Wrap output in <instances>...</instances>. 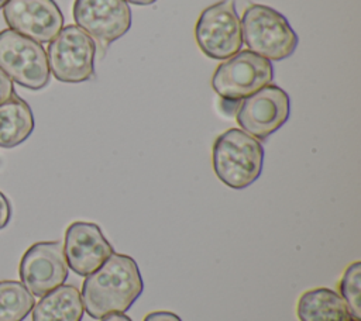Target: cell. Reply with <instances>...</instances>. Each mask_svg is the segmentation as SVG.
Masks as SVG:
<instances>
[{
    "label": "cell",
    "mask_w": 361,
    "mask_h": 321,
    "mask_svg": "<svg viewBox=\"0 0 361 321\" xmlns=\"http://www.w3.org/2000/svg\"><path fill=\"white\" fill-rule=\"evenodd\" d=\"M18 273L21 283L37 297L63 284L68 277V263L62 242L41 241L31 245L20 260Z\"/></svg>",
    "instance_id": "9c48e42d"
},
{
    "label": "cell",
    "mask_w": 361,
    "mask_h": 321,
    "mask_svg": "<svg viewBox=\"0 0 361 321\" xmlns=\"http://www.w3.org/2000/svg\"><path fill=\"white\" fill-rule=\"evenodd\" d=\"M114 253L99 225L75 221L65 232L63 255L68 266L79 276H87L99 269Z\"/></svg>",
    "instance_id": "7c38bea8"
},
{
    "label": "cell",
    "mask_w": 361,
    "mask_h": 321,
    "mask_svg": "<svg viewBox=\"0 0 361 321\" xmlns=\"http://www.w3.org/2000/svg\"><path fill=\"white\" fill-rule=\"evenodd\" d=\"M11 217V206L8 199L6 197V194H3L0 191V229L4 228Z\"/></svg>",
    "instance_id": "d6986e66"
},
{
    "label": "cell",
    "mask_w": 361,
    "mask_h": 321,
    "mask_svg": "<svg viewBox=\"0 0 361 321\" xmlns=\"http://www.w3.org/2000/svg\"><path fill=\"white\" fill-rule=\"evenodd\" d=\"M200 51L212 59H227L243 46L241 20L234 0H221L206 7L195 25Z\"/></svg>",
    "instance_id": "8992f818"
},
{
    "label": "cell",
    "mask_w": 361,
    "mask_h": 321,
    "mask_svg": "<svg viewBox=\"0 0 361 321\" xmlns=\"http://www.w3.org/2000/svg\"><path fill=\"white\" fill-rule=\"evenodd\" d=\"M3 17L10 30L39 44L51 42L63 28V15L54 0H8Z\"/></svg>",
    "instance_id": "8fae6325"
},
{
    "label": "cell",
    "mask_w": 361,
    "mask_h": 321,
    "mask_svg": "<svg viewBox=\"0 0 361 321\" xmlns=\"http://www.w3.org/2000/svg\"><path fill=\"white\" fill-rule=\"evenodd\" d=\"M96 42L78 25L63 27L48 44L49 72L59 82L79 83L94 75Z\"/></svg>",
    "instance_id": "5b68a950"
},
{
    "label": "cell",
    "mask_w": 361,
    "mask_h": 321,
    "mask_svg": "<svg viewBox=\"0 0 361 321\" xmlns=\"http://www.w3.org/2000/svg\"><path fill=\"white\" fill-rule=\"evenodd\" d=\"M8 0H0V8H3L4 6H6V3H7Z\"/></svg>",
    "instance_id": "603a6c76"
},
{
    "label": "cell",
    "mask_w": 361,
    "mask_h": 321,
    "mask_svg": "<svg viewBox=\"0 0 361 321\" xmlns=\"http://www.w3.org/2000/svg\"><path fill=\"white\" fill-rule=\"evenodd\" d=\"M340 296L344 300L354 321H361V262L350 263L338 283Z\"/></svg>",
    "instance_id": "e0dca14e"
},
{
    "label": "cell",
    "mask_w": 361,
    "mask_h": 321,
    "mask_svg": "<svg viewBox=\"0 0 361 321\" xmlns=\"http://www.w3.org/2000/svg\"><path fill=\"white\" fill-rule=\"evenodd\" d=\"M32 321H82L85 307L78 287L61 284L32 307Z\"/></svg>",
    "instance_id": "4fadbf2b"
},
{
    "label": "cell",
    "mask_w": 361,
    "mask_h": 321,
    "mask_svg": "<svg viewBox=\"0 0 361 321\" xmlns=\"http://www.w3.org/2000/svg\"><path fill=\"white\" fill-rule=\"evenodd\" d=\"M34 131V114L25 100L16 93L0 104V148L23 144Z\"/></svg>",
    "instance_id": "9a60e30c"
},
{
    "label": "cell",
    "mask_w": 361,
    "mask_h": 321,
    "mask_svg": "<svg viewBox=\"0 0 361 321\" xmlns=\"http://www.w3.org/2000/svg\"><path fill=\"white\" fill-rule=\"evenodd\" d=\"M299 321H353L341 296L327 287L305 291L296 306Z\"/></svg>",
    "instance_id": "5bb4252c"
},
{
    "label": "cell",
    "mask_w": 361,
    "mask_h": 321,
    "mask_svg": "<svg viewBox=\"0 0 361 321\" xmlns=\"http://www.w3.org/2000/svg\"><path fill=\"white\" fill-rule=\"evenodd\" d=\"M127 3H133V4H137V6H148V4H152L155 3L157 0H126Z\"/></svg>",
    "instance_id": "7402d4cb"
},
{
    "label": "cell",
    "mask_w": 361,
    "mask_h": 321,
    "mask_svg": "<svg viewBox=\"0 0 361 321\" xmlns=\"http://www.w3.org/2000/svg\"><path fill=\"white\" fill-rule=\"evenodd\" d=\"M212 165L221 183L241 190L259 177L264 165V148L257 138L245 131L228 128L213 144Z\"/></svg>",
    "instance_id": "7a4b0ae2"
},
{
    "label": "cell",
    "mask_w": 361,
    "mask_h": 321,
    "mask_svg": "<svg viewBox=\"0 0 361 321\" xmlns=\"http://www.w3.org/2000/svg\"><path fill=\"white\" fill-rule=\"evenodd\" d=\"M241 31L248 51L268 61L290 56L299 42L286 17L264 4H251L244 10Z\"/></svg>",
    "instance_id": "3957f363"
},
{
    "label": "cell",
    "mask_w": 361,
    "mask_h": 321,
    "mask_svg": "<svg viewBox=\"0 0 361 321\" xmlns=\"http://www.w3.org/2000/svg\"><path fill=\"white\" fill-rule=\"evenodd\" d=\"M290 100L285 90L267 84L254 94L243 99L235 120L243 131L258 141L267 139L289 118Z\"/></svg>",
    "instance_id": "ba28073f"
},
{
    "label": "cell",
    "mask_w": 361,
    "mask_h": 321,
    "mask_svg": "<svg viewBox=\"0 0 361 321\" xmlns=\"http://www.w3.org/2000/svg\"><path fill=\"white\" fill-rule=\"evenodd\" d=\"M14 94V84L11 79L0 70V104L7 101Z\"/></svg>",
    "instance_id": "ac0fdd59"
},
{
    "label": "cell",
    "mask_w": 361,
    "mask_h": 321,
    "mask_svg": "<svg viewBox=\"0 0 361 321\" xmlns=\"http://www.w3.org/2000/svg\"><path fill=\"white\" fill-rule=\"evenodd\" d=\"M73 20L99 44L109 45L131 27V10L126 0H75Z\"/></svg>",
    "instance_id": "30bf717a"
},
{
    "label": "cell",
    "mask_w": 361,
    "mask_h": 321,
    "mask_svg": "<svg viewBox=\"0 0 361 321\" xmlns=\"http://www.w3.org/2000/svg\"><path fill=\"white\" fill-rule=\"evenodd\" d=\"M34 304V296L21 282L0 280V321H23Z\"/></svg>",
    "instance_id": "2e32d148"
},
{
    "label": "cell",
    "mask_w": 361,
    "mask_h": 321,
    "mask_svg": "<svg viewBox=\"0 0 361 321\" xmlns=\"http://www.w3.org/2000/svg\"><path fill=\"white\" fill-rule=\"evenodd\" d=\"M0 70L30 90L44 89L51 76L44 46L10 28L0 31Z\"/></svg>",
    "instance_id": "277c9868"
},
{
    "label": "cell",
    "mask_w": 361,
    "mask_h": 321,
    "mask_svg": "<svg viewBox=\"0 0 361 321\" xmlns=\"http://www.w3.org/2000/svg\"><path fill=\"white\" fill-rule=\"evenodd\" d=\"M142 321H182L179 315L171 313V311H154L145 315Z\"/></svg>",
    "instance_id": "ffe728a7"
},
{
    "label": "cell",
    "mask_w": 361,
    "mask_h": 321,
    "mask_svg": "<svg viewBox=\"0 0 361 321\" xmlns=\"http://www.w3.org/2000/svg\"><path fill=\"white\" fill-rule=\"evenodd\" d=\"M272 77L271 61L245 49L216 68L212 87L220 97L238 101L269 84Z\"/></svg>",
    "instance_id": "52a82bcc"
},
{
    "label": "cell",
    "mask_w": 361,
    "mask_h": 321,
    "mask_svg": "<svg viewBox=\"0 0 361 321\" xmlns=\"http://www.w3.org/2000/svg\"><path fill=\"white\" fill-rule=\"evenodd\" d=\"M353 321H354V320H353Z\"/></svg>",
    "instance_id": "cb8c5ba5"
},
{
    "label": "cell",
    "mask_w": 361,
    "mask_h": 321,
    "mask_svg": "<svg viewBox=\"0 0 361 321\" xmlns=\"http://www.w3.org/2000/svg\"><path fill=\"white\" fill-rule=\"evenodd\" d=\"M144 290L137 262L123 253H111L106 262L87 275L82 284L85 311L94 320L126 313Z\"/></svg>",
    "instance_id": "6da1fadb"
},
{
    "label": "cell",
    "mask_w": 361,
    "mask_h": 321,
    "mask_svg": "<svg viewBox=\"0 0 361 321\" xmlns=\"http://www.w3.org/2000/svg\"><path fill=\"white\" fill-rule=\"evenodd\" d=\"M100 321H133V320L128 315H126L124 313H116V314H110V315L100 318Z\"/></svg>",
    "instance_id": "44dd1931"
}]
</instances>
